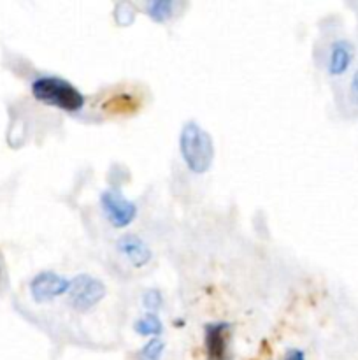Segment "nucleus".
<instances>
[{"mask_svg": "<svg viewBox=\"0 0 358 360\" xmlns=\"http://www.w3.org/2000/svg\"><path fill=\"white\" fill-rule=\"evenodd\" d=\"M353 60V46L347 41H336L329 53V72L332 76H340L346 72Z\"/></svg>", "mask_w": 358, "mask_h": 360, "instance_id": "obj_8", "label": "nucleus"}, {"mask_svg": "<svg viewBox=\"0 0 358 360\" xmlns=\"http://www.w3.org/2000/svg\"><path fill=\"white\" fill-rule=\"evenodd\" d=\"M32 95L39 102L67 112H77L84 108L86 97L70 81L60 76H39L32 81Z\"/></svg>", "mask_w": 358, "mask_h": 360, "instance_id": "obj_2", "label": "nucleus"}, {"mask_svg": "<svg viewBox=\"0 0 358 360\" xmlns=\"http://www.w3.org/2000/svg\"><path fill=\"white\" fill-rule=\"evenodd\" d=\"M283 360H305L304 352L298 350V348H293V350H288L286 355H284Z\"/></svg>", "mask_w": 358, "mask_h": 360, "instance_id": "obj_13", "label": "nucleus"}, {"mask_svg": "<svg viewBox=\"0 0 358 360\" xmlns=\"http://www.w3.org/2000/svg\"><path fill=\"white\" fill-rule=\"evenodd\" d=\"M174 7L175 4L172 0H153L147 2L146 11L154 21H167L174 13Z\"/></svg>", "mask_w": 358, "mask_h": 360, "instance_id": "obj_10", "label": "nucleus"}, {"mask_svg": "<svg viewBox=\"0 0 358 360\" xmlns=\"http://www.w3.org/2000/svg\"><path fill=\"white\" fill-rule=\"evenodd\" d=\"M230 330L232 326L228 322L207 323L204 329L207 360H230V354H228Z\"/></svg>", "mask_w": 358, "mask_h": 360, "instance_id": "obj_6", "label": "nucleus"}, {"mask_svg": "<svg viewBox=\"0 0 358 360\" xmlns=\"http://www.w3.org/2000/svg\"><path fill=\"white\" fill-rule=\"evenodd\" d=\"M116 248L133 267H144L151 260L150 246L135 234L121 236L116 243Z\"/></svg>", "mask_w": 358, "mask_h": 360, "instance_id": "obj_7", "label": "nucleus"}, {"mask_svg": "<svg viewBox=\"0 0 358 360\" xmlns=\"http://www.w3.org/2000/svg\"><path fill=\"white\" fill-rule=\"evenodd\" d=\"M100 207L105 220L114 229H125L137 217L135 202L126 199L118 188H105L100 193Z\"/></svg>", "mask_w": 358, "mask_h": 360, "instance_id": "obj_4", "label": "nucleus"}, {"mask_svg": "<svg viewBox=\"0 0 358 360\" xmlns=\"http://www.w3.org/2000/svg\"><path fill=\"white\" fill-rule=\"evenodd\" d=\"M142 306L146 308V311L158 313V309L164 306V295L158 288H147L142 294Z\"/></svg>", "mask_w": 358, "mask_h": 360, "instance_id": "obj_12", "label": "nucleus"}, {"mask_svg": "<svg viewBox=\"0 0 358 360\" xmlns=\"http://www.w3.org/2000/svg\"><path fill=\"white\" fill-rule=\"evenodd\" d=\"M135 333L139 336L146 338H158L164 330V323H161V319L158 316V313L146 311L139 320H135V326H133Z\"/></svg>", "mask_w": 358, "mask_h": 360, "instance_id": "obj_9", "label": "nucleus"}, {"mask_svg": "<svg viewBox=\"0 0 358 360\" xmlns=\"http://www.w3.org/2000/svg\"><path fill=\"white\" fill-rule=\"evenodd\" d=\"M351 95H353L354 102L358 104V70L354 72L353 79H351Z\"/></svg>", "mask_w": 358, "mask_h": 360, "instance_id": "obj_14", "label": "nucleus"}, {"mask_svg": "<svg viewBox=\"0 0 358 360\" xmlns=\"http://www.w3.org/2000/svg\"><path fill=\"white\" fill-rule=\"evenodd\" d=\"M165 352V343L161 338H150L146 345L139 350L137 360H160Z\"/></svg>", "mask_w": 358, "mask_h": 360, "instance_id": "obj_11", "label": "nucleus"}, {"mask_svg": "<svg viewBox=\"0 0 358 360\" xmlns=\"http://www.w3.org/2000/svg\"><path fill=\"white\" fill-rule=\"evenodd\" d=\"M69 304L76 311L86 313L93 309L105 297V285L91 274H77L70 280Z\"/></svg>", "mask_w": 358, "mask_h": 360, "instance_id": "obj_3", "label": "nucleus"}, {"mask_svg": "<svg viewBox=\"0 0 358 360\" xmlns=\"http://www.w3.org/2000/svg\"><path fill=\"white\" fill-rule=\"evenodd\" d=\"M179 151L190 171L204 174L209 171L214 158L213 137L202 125L190 120L183 125L179 134Z\"/></svg>", "mask_w": 358, "mask_h": 360, "instance_id": "obj_1", "label": "nucleus"}, {"mask_svg": "<svg viewBox=\"0 0 358 360\" xmlns=\"http://www.w3.org/2000/svg\"><path fill=\"white\" fill-rule=\"evenodd\" d=\"M70 288L69 278L55 271H41L30 281V294L35 302H49L60 295L67 294Z\"/></svg>", "mask_w": 358, "mask_h": 360, "instance_id": "obj_5", "label": "nucleus"}]
</instances>
